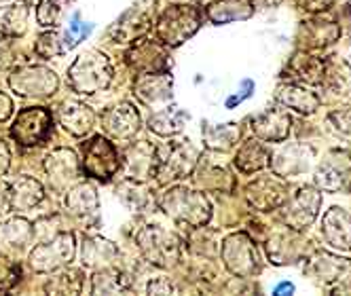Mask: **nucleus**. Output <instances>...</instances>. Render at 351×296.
Listing matches in <instances>:
<instances>
[{
	"instance_id": "15",
	"label": "nucleus",
	"mask_w": 351,
	"mask_h": 296,
	"mask_svg": "<svg viewBox=\"0 0 351 296\" xmlns=\"http://www.w3.org/2000/svg\"><path fill=\"white\" fill-rule=\"evenodd\" d=\"M351 174V157L347 151H330L315 171V186L326 193H339Z\"/></svg>"
},
{
	"instance_id": "11",
	"label": "nucleus",
	"mask_w": 351,
	"mask_h": 296,
	"mask_svg": "<svg viewBox=\"0 0 351 296\" xmlns=\"http://www.w3.org/2000/svg\"><path fill=\"white\" fill-rule=\"evenodd\" d=\"M319 206H322V193L317 188L313 186L298 188V193L292 197V201H288L282 212L286 227L296 233L309 229L319 214Z\"/></svg>"
},
{
	"instance_id": "9",
	"label": "nucleus",
	"mask_w": 351,
	"mask_h": 296,
	"mask_svg": "<svg viewBox=\"0 0 351 296\" xmlns=\"http://www.w3.org/2000/svg\"><path fill=\"white\" fill-rule=\"evenodd\" d=\"M77 252V243H74L72 233H60L53 239L45 243H38L30 252V267L36 273H51L62 267H66Z\"/></svg>"
},
{
	"instance_id": "5",
	"label": "nucleus",
	"mask_w": 351,
	"mask_h": 296,
	"mask_svg": "<svg viewBox=\"0 0 351 296\" xmlns=\"http://www.w3.org/2000/svg\"><path fill=\"white\" fill-rule=\"evenodd\" d=\"M136 243H138L142 256L155 267L167 269V267L176 264V260L180 258L178 237L159 225L142 227L136 235Z\"/></svg>"
},
{
	"instance_id": "2",
	"label": "nucleus",
	"mask_w": 351,
	"mask_h": 296,
	"mask_svg": "<svg viewBox=\"0 0 351 296\" xmlns=\"http://www.w3.org/2000/svg\"><path fill=\"white\" fill-rule=\"evenodd\" d=\"M68 83L81 95H93L106 89L112 83L110 60L97 49L81 53L68 68Z\"/></svg>"
},
{
	"instance_id": "3",
	"label": "nucleus",
	"mask_w": 351,
	"mask_h": 296,
	"mask_svg": "<svg viewBox=\"0 0 351 296\" xmlns=\"http://www.w3.org/2000/svg\"><path fill=\"white\" fill-rule=\"evenodd\" d=\"M199 161L197 148L189 142H169L165 146H157L155 151V167L153 178L165 186L169 182L189 178Z\"/></svg>"
},
{
	"instance_id": "40",
	"label": "nucleus",
	"mask_w": 351,
	"mask_h": 296,
	"mask_svg": "<svg viewBox=\"0 0 351 296\" xmlns=\"http://www.w3.org/2000/svg\"><path fill=\"white\" fill-rule=\"evenodd\" d=\"M47 292L51 294H79L83 290V278L81 271L77 269H66L62 273L53 275L45 286Z\"/></svg>"
},
{
	"instance_id": "25",
	"label": "nucleus",
	"mask_w": 351,
	"mask_h": 296,
	"mask_svg": "<svg viewBox=\"0 0 351 296\" xmlns=\"http://www.w3.org/2000/svg\"><path fill=\"white\" fill-rule=\"evenodd\" d=\"M275 97H278V102H282L286 108H292L300 114H313L319 108V97L307 87L296 85V83L280 85Z\"/></svg>"
},
{
	"instance_id": "52",
	"label": "nucleus",
	"mask_w": 351,
	"mask_h": 296,
	"mask_svg": "<svg viewBox=\"0 0 351 296\" xmlns=\"http://www.w3.org/2000/svg\"><path fill=\"white\" fill-rule=\"evenodd\" d=\"M345 64H347L349 70H351V40H349L347 47H345Z\"/></svg>"
},
{
	"instance_id": "27",
	"label": "nucleus",
	"mask_w": 351,
	"mask_h": 296,
	"mask_svg": "<svg viewBox=\"0 0 351 296\" xmlns=\"http://www.w3.org/2000/svg\"><path fill=\"white\" fill-rule=\"evenodd\" d=\"M119 256V248L104 239V237H85L83 245H81V258L83 264L89 269H102V267H110V262Z\"/></svg>"
},
{
	"instance_id": "8",
	"label": "nucleus",
	"mask_w": 351,
	"mask_h": 296,
	"mask_svg": "<svg viewBox=\"0 0 351 296\" xmlns=\"http://www.w3.org/2000/svg\"><path fill=\"white\" fill-rule=\"evenodd\" d=\"M53 132V116L43 106L23 108L11 125V136L19 146H36L49 140Z\"/></svg>"
},
{
	"instance_id": "26",
	"label": "nucleus",
	"mask_w": 351,
	"mask_h": 296,
	"mask_svg": "<svg viewBox=\"0 0 351 296\" xmlns=\"http://www.w3.org/2000/svg\"><path fill=\"white\" fill-rule=\"evenodd\" d=\"M9 186H11V210L15 212H28L45 199L43 184L32 176H19Z\"/></svg>"
},
{
	"instance_id": "19",
	"label": "nucleus",
	"mask_w": 351,
	"mask_h": 296,
	"mask_svg": "<svg viewBox=\"0 0 351 296\" xmlns=\"http://www.w3.org/2000/svg\"><path fill=\"white\" fill-rule=\"evenodd\" d=\"M322 235L330 248L351 252V214L341 208H330L322 218Z\"/></svg>"
},
{
	"instance_id": "29",
	"label": "nucleus",
	"mask_w": 351,
	"mask_h": 296,
	"mask_svg": "<svg viewBox=\"0 0 351 296\" xmlns=\"http://www.w3.org/2000/svg\"><path fill=\"white\" fill-rule=\"evenodd\" d=\"M60 121L72 136H85L91 132L95 116L83 102H66L60 110Z\"/></svg>"
},
{
	"instance_id": "42",
	"label": "nucleus",
	"mask_w": 351,
	"mask_h": 296,
	"mask_svg": "<svg viewBox=\"0 0 351 296\" xmlns=\"http://www.w3.org/2000/svg\"><path fill=\"white\" fill-rule=\"evenodd\" d=\"M21 275V269L17 262H13L3 250H0V292L11 290Z\"/></svg>"
},
{
	"instance_id": "33",
	"label": "nucleus",
	"mask_w": 351,
	"mask_h": 296,
	"mask_svg": "<svg viewBox=\"0 0 351 296\" xmlns=\"http://www.w3.org/2000/svg\"><path fill=\"white\" fill-rule=\"evenodd\" d=\"M155 151L157 146H150L146 142L136 144L128 153V167H130V178L134 180H146L153 178V167H155Z\"/></svg>"
},
{
	"instance_id": "23",
	"label": "nucleus",
	"mask_w": 351,
	"mask_h": 296,
	"mask_svg": "<svg viewBox=\"0 0 351 296\" xmlns=\"http://www.w3.org/2000/svg\"><path fill=\"white\" fill-rule=\"evenodd\" d=\"M288 74L292 81L303 83V85H319L326 79V62L307 53V51H298L290 58L288 64Z\"/></svg>"
},
{
	"instance_id": "16",
	"label": "nucleus",
	"mask_w": 351,
	"mask_h": 296,
	"mask_svg": "<svg viewBox=\"0 0 351 296\" xmlns=\"http://www.w3.org/2000/svg\"><path fill=\"white\" fill-rule=\"evenodd\" d=\"M305 273L317 284V286H337L347 275H351V260L341 258L330 252H317L309 262Z\"/></svg>"
},
{
	"instance_id": "50",
	"label": "nucleus",
	"mask_w": 351,
	"mask_h": 296,
	"mask_svg": "<svg viewBox=\"0 0 351 296\" xmlns=\"http://www.w3.org/2000/svg\"><path fill=\"white\" fill-rule=\"evenodd\" d=\"M282 0H252L254 9H271V7H278Z\"/></svg>"
},
{
	"instance_id": "1",
	"label": "nucleus",
	"mask_w": 351,
	"mask_h": 296,
	"mask_svg": "<svg viewBox=\"0 0 351 296\" xmlns=\"http://www.w3.org/2000/svg\"><path fill=\"white\" fill-rule=\"evenodd\" d=\"M161 208L171 220L193 229H204L212 218V206L208 197L186 186H173L163 193Z\"/></svg>"
},
{
	"instance_id": "13",
	"label": "nucleus",
	"mask_w": 351,
	"mask_h": 296,
	"mask_svg": "<svg viewBox=\"0 0 351 296\" xmlns=\"http://www.w3.org/2000/svg\"><path fill=\"white\" fill-rule=\"evenodd\" d=\"M102 127L110 138L132 140L142 127V116L138 108L130 102H121L102 112Z\"/></svg>"
},
{
	"instance_id": "14",
	"label": "nucleus",
	"mask_w": 351,
	"mask_h": 296,
	"mask_svg": "<svg viewBox=\"0 0 351 296\" xmlns=\"http://www.w3.org/2000/svg\"><path fill=\"white\" fill-rule=\"evenodd\" d=\"M128 66L136 70L138 74H153V72H167L169 60H167V49L159 40H140L128 51Z\"/></svg>"
},
{
	"instance_id": "34",
	"label": "nucleus",
	"mask_w": 351,
	"mask_h": 296,
	"mask_svg": "<svg viewBox=\"0 0 351 296\" xmlns=\"http://www.w3.org/2000/svg\"><path fill=\"white\" fill-rule=\"evenodd\" d=\"M241 130L237 123H224V125H214V123H204V140L212 151H229L237 144Z\"/></svg>"
},
{
	"instance_id": "43",
	"label": "nucleus",
	"mask_w": 351,
	"mask_h": 296,
	"mask_svg": "<svg viewBox=\"0 0 351 296\" xmlns=\"http://www.w3.org/2000/svg\"><path fill=\"white\" fill-rule=\"evenodd\" d=\"M328 123L337 134L351 136V108H341V110L330 112Z\"/></svg>"
},
{
	"instance_id": "45",
	"label": "nucleus",
	"mask_w": 351,
	"mask_h": 296,
	"mask_svg": "<svg viewBox=\"0 0 351 296\" xmlns=\"http://www.w3.org/2000/svg\"><path fill=\"white\" fill-rule=\"evenodd\" d=\"M296 3L309 13H322L326 9H330L335 0H296Z\"/></svg>"
},
{
	"instance_id": "28",
	"label": "nucleus",
	"mask_w": 351,
	"mask_h": 296,
	"mask_svg": "<svg viewBox=\"0 0 351 296\" xmlns=\"http://www.w3.org/2000/svg\"><path fill=\"white\" fill-rule=\"evenodd\" d=\"M30 7L26 0H0V32L5 36H19L26 30Z\"/></svg>"
},
{
	"instance_id": "32",
	"label": "nucleus",
	"mask_w": 351,
	"mask_h": 296,
	"mask_svg": "<svg viewBox=\"0 0 351 296\" xmlns=\"http://www.w3.org/2000/svg\"><path fill=\"white\" fill-rule=\"evenodd\" d=\"M66 208H68L70 214L81 216V218L95 214L97 208H99L97 190L91 184H87V182L77 184L74 188H70L68 195H66Z\"/></svg>"
},
{
	"instance_id": "17",
	"label": "nucleus",
	"mask_w": 351,
	"mask_h": 296,
	"mask_svg": "<svg viewBox=\"0 0 351 296\" xmlns=\"http://www.w3.org/2000/svg\"><path fill=\"white\" fill-rule=\"evenodd\" d=\"M313 159V151L305 144H288L280 153H275L269 161L273 171L280 178H290V176H300L309 171Z\"/></svg>"
},
{
	"instance_id": "20",
	"label": "nucleus",
	"mask_w": 351,
	"mask_h": 296,
	"mask_svg": "<svg viewBox=\"0 0 351 296\" xmlns=\"http://www.w3.org/2000/svg\"><path fill=\"white\" fill-rule=\"evenodd\" d=\"M292 116L284 108H269L252 119V132L263 142H284L290 136Z\"/></svg>"
},
{
	"instance_id": "4",
	"label": "nucleus",
	"mask_w": 351,
	"mask_h": 296,
	"mask_svg": "<svg viewBox=\"0 0 351 296\" xmlns=\"http://www.w3.org/2000/svg\"><path fill=\"white\" fill-rule=\"evenodd\" d=\"M202 26V11L195 5H171L157 19V40L165 47H180Z\"/></svg>"
},
{
	"instance_id": "39",
	"label": "nucleus",
	"mask_w": 351,
	"mask_h": 296,
	"mask_svg": "<svg viewBox=\"0 0 351 296\" xmlns=\"http://www.w3.org/2000/svg\"><path fill=\"white\" fill-rule=\"evenodd\" d=\"M72 0H40L36 7V21L43 28H58Z\"/></svg>"
},
{
	"instance_id": "48",
	"label": "nucleus",
	"mask_w": 351,
	"mask_h": 296,
	"mask_svg": "<svg viewBox=\"0 0 351 296\" xmlns=\"http://www.w3.org/2000/svg\"><path fill=\"white\" fill-rule=\"evenodd\" d=\"M11 112H13L11 100H9V97H7L5 93H0V123L7 121V119L11 116Z\"/></svg>"
},
{
	"instance_id": "30",
	"label": "nucleus",
	"mask_w": 351,
	"mask_h": 296,
	"mask_svg": "<svg viewBox=\"0 0 351 296\" xmlns=\"http://www.w3.org/2000/svg\"><path fill=\"white\" fill-rule=\"evenodd\" d=\"M254 5L250 0H218L208 7V17L214 23H229L241 21L254 15Z\"/></svg>"
},
{
	"instance_id": "31",
	"label": "nucleus",
	"mask_w": 351,
	"mask_h": 296,
	"mask_svg": "<svg viewBox=\"0 0 351 296\" xmlns=\"http://www.w3.org/2000/svg\"><path fill=\"white\" fill-rule=\"evenodd\" d=\"M269 161H271V155L258 142V138L245 142L235 155V167L241 171V174H254V171H261L269 165Z\"/></svg>"
},
{
	"instance_id": "22",
	"label": "nucleus",
	"mask_w": 351,
	"mask_h": 296,
	"mask_svg": "<svg viewBox=\"0 0 351 296\" xmlns=\"http://www.w3.org/2000/svg\"><path fill=\"white\" fill-rule=\"evenodd\" d=\"M148 30H150V15L140 7H132L110 28V38L114 42H134L140 36H144Z\"/></svg>"
},
{
	"instance_id": "18",
	"label": "nucleus",
	"mask_w": 351,
	"mask_h": 296,
	"mask_svg": "<svg viewBox=\"0 0 351 296\" xmlns=\"http://www.w3.org/2000/svg\"><path fill=\"white\" fill-rule=\"evenodd\" d=\"M45 171L49 180L56 188L66 186L68 182L77 180L81 174V163L79 157L70 148H56L53 153H49V157L45 159Z\"/></svg>"
},
{
	"instance_id": "10",
	"label": "nucleus",
	"mask_w": 351,
	"mask_h": 296,
	"mask_svg": "<svg viewBox=\"0 0 351 296\" xmlns=\"http://www.w3.org/2000/svg\"><path fill=\"white\" fill-rule=\"evenodd\" d=\"M11 89L21 97H47L58 91V77L45 66H21L9 74Z\"/></svg>"
},
{
	"instance_id": "7",
	"label": "nucleus",
	"mask_w": 351,
	"mask_h": 296,
	"mask_svg": "<svg viewBox=\"0 0 351 296\" xmlns=\"http://www.w3.org/2000/svg\"><path fill=\"white\" fill-rule=\"evenodd\" d=\"M121 169V157L114 144L104 136H93L83 144V171L95 180H110Z\"/></svg>"
},
{
	"instance_id": "35",
	"label": "nucleus",
	"mask_w": 351,
	"mask_h": 296,
	"mask_svg": "<svg viewBox=\"0 0 351 296\" xmlns=\"http://www.w3.org/2000/svg\"><path fill=\"white\" fill-rule=\"evenodd\" d=\"M186 119H189V114L182 108L167 106L148 121V127H150V132H155L159 136H176L182 132Z\"/></svg>"
},
{
	"instance_id": "46",
	"label": "nucleus",
	"mask_w": 351,
	"mask_h": 296,
	"mask_svg": "<svg viewBox=\"0 0 351 296\" xmlns=\"http://www.w3.org/2000/svg\"><path fill=\"white\" fill-rule=\"evenodd\" d=\"M11 212V186L0 180V218Z\"/></svg>"
},
{
	"instance_id": "6",
	"label": "nucleus",
	"mask_w": 351,
	"mask_h": 296,
	"mask_svg": "<svg viewBox=\"0 0 351 296\" xmlns=\"http://www.w3.org/2000/svg\"><path fill=\"white\" fill-rule=\"evenodd\" d=\"M222 260L233 275L254 278L261 271V256L256 243L245 233H233L222 241Z\"/></svg>"
},
{
	"instance_id": "44",
	"label": "nucleus",
	"mask_w": 351,
	"mask_h": 296,
	"mask_svg": "<svg viewBox=\"0 0 351 296\" xmlns=\"http://www.w3.org/2000/svg\"><path fill=\"white\" fill-rule=\"evenodd\" d=\"M146 292L148 294H176V286L167 278H155L148 282Z\"/></svg>"
},
{
	"instance_id": "21",
	"label": "nucleus",
	"mask_w": 351,
	"mask_h": 296,
	"mask_svg": "<svg viewBox=\"0 0 351 296\" xmlns=\"http://www.w3.org/2000/svg\"><path fill=\"white\" fill-rule=\"evenodd\" d=\"M171 77L169 72H153V74H140L136 81V95L142 104L155 106L159 102H169L171 100Z\"/></svg>"
},
{
	"instance_id": "24",
	"label": "nucleus",
	"mask_w": 351,
	"mask_h": 296,
	"mask_svg": "<svg viewBox=\"0 0 351 296\" xmlns=\"http://www.w3.org/2000/svg\"><path fill=\"white\" fill-rule=\"evenodd\" d=\"M34 237V229L26 218H11L0 225V250L7 252H21L28 248V243Z\"/></svg>"
},
{
	"instance_id": "36",
	"label": "nucleus",
	"mask_w": 351,
	"mask_h": 296,
	"mask_svg": "<svg viewBox=\"0 0 351 296\" xmlns=\"http://www.w3.org/2000/svg\"><path fill=\"white\" fill-rule=\"evenodd\" d=\"M292 233H294L292 229H290V233H278L267 243V254H269L271 262H275V264L296 262V258L300 256V241H292L290 239Z\"/></svg>"
},
{
	"instance_id": "49",
	"label": "nucleus",
	"mask_w": 351,
	"mask_h": 296,
	"mask_svg": "<svg viewBox=\"0 0 351 296\" xmlns=\"http://www.w3.org/2000/svg\"><path fill=\"white\" fill-rule=\"evenodd\" d=\"M332 294H351V275H347L343 282L332 286Z\"/></svg>"
},
{
	"instance_id": "51",
	"label": "nucleus",
	"mask_w": 351,
	"mask_h": 296,
	"mask_svg": "<svg viewBox=\"0 0 351 296\" xmlns=\"http://www.w3.org/2000/svg\"><path fill=\"white\" fill-rule=\"evenodd\" d=\"M284 292H294V286L292 284H280L275 288V294H284Z\"/></svg>"
},
{
	"instance_id": "12",
	"label": "nucleus",
	"mask_w": 351,
	"mask_h": 296,
	"mask_svg": "<svg viewBox=\"0 0 351 296\" xmlns=\"http://www.w3.org/2000/svg\"><path fill=\"white\" fill-rule=\"evenodd\" d=\"M286 197H288V186L284 178H280L278 174L256 178L245 188L247 204L258 212H271L282 208L286 204Z\"/></svg>"
},
{
	"instance_id": "37",
	"label": "nucleus",
	"mask_w": 351,
	"mask_h": 296,
	"mask_svg": "<svg viewBox=\"0 0 351 296\" xmlns=\"http://www.w3.org/2000/svg\"><path fill=\"white\" fill-rule=\"evenodd\" d=\"M303 32L307 34V38H309L307 45L311 49H326V47H330L332 42H337L339 36H341V28L337 26L335 21H322V19L305 21Z\"/></svg>"
},
{
	"instance_id": "41",
	"label": "nucleus",
	"mask_w": 351,
	"mask_h": 296,
	"mask_svg": "<svg viewBox=\"0 0 351 296\" xmlns=\"http://www.w3.org/2000/svg\"><path fill=\"white\" fill-rule=\"evenodd\" d=\"M119 197L123 199L125 206H130V208L136 210V212L144 210V208L150 204V195H148V190L144 188V184H142L140 180H134V178L125 180V182L119 186Z\"/></svg>"
},
{
	"instance_id": "38",
	"label": "nucleus",
	"mask_w": 351,
	"mask_h": 296,
	"mask_svg": "<svg viewBox=\"0 0 351 296\" xmlns=\"http://www.w3.org/2000/svg\"><path fill=\"white\" fill-rule=\"evenodd\" d=\"M128 288H130V280L125 278V273L110 267H104V271H97L91 280L93 294H119Z\"/></svg>"
},
{
	"instance_id": "47",
	"label": "nucleus",
	"mask_w": 351,
	"mask_h": 296,
	"mask_svg": "<svg viewBox=\"0 0 351 296\" xmlns=\"http://www.w3.org/2000/svg\"><path fill=\"white\" fill-rule=\"evenodd\" d=\"M9 165H11V153H9L7 144H5L3 140H0V176L7 174Z\"/></svg>"
}]
</instances>
